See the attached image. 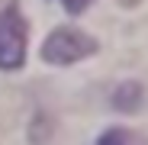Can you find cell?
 <instances>
[{
	"label": "cell",
	"instance_id": "6da1fadb",
	"mask_svg": "<svg viewBox=\"0 0 148 145\" xmlns=\"http://www.w3.org/2000/svg\"><path fill=\"white\" fill-rule=\"evenodd\" d=\"M93 52H97V42L74 26H61L42 42V58L48 65H74Z\"/></svg>",
	"mask_w": 148,
	"mask_h": 145
},
{
	"label": "cell",
	"instance_id": "3957f363",
	"mask_svg": "<svg viewBox=\"0 0 148 145\" xmlns=\"http://www.w3.org/2000/svg\"><path fill=\"white\" fill-rule=\"evenodd\" d=\"M113 107L122 110V113H132L142 107V87L138 84H119L113 90Z\"/></svg>",
	"mask_w": 148,
	"mask_h": 145
},
{
	"label": "cell",
	"instance_id": "8992f818",
	"mask_svg": "<svg viewBox=\"0 0 148 145\" xmlns=\"http://www.w3.org/2000/svg\"><path fill=\"white\" fill-rule=\"evenodd\" d=\"M119 3H122V7H135L138 0H119Z\"/></svg>",
	"mask_w": 148,
	"mask_h": 145
},
{
	"label": "cell",
	"instance_id": "277c9868",
	"mask_svg": "<svg viewBox=\"0 0 148 145\" xmlns=\"http://www.w3.org/2000/svg\"><path fill=\"white\" fill-rule=\"evenodd\" d=\"M97 145H132V135L129 132H122V129H110L100 135V142Z\"/></svg>",
	"mask_w": 148,
	"mask_h": 145
},
{
	"label": "cell",
	"instance_id": "7a4b0ae2",
	"mask_svg": "<svg viewBox=\"0 0 148 145\" xmlns=\"http://www.w3.org/2000/svg\"><path fill=\"white\" fill-rule=\"evenodd\" d=\"M26 61V19L16 7L0 13V68L16 71Z\"/></svg>",
	"mask_w": 148,
	"mask_h": 145
},
{
	"label": "cell",
	"instance_id": "5b68a950",
	"mask_svg": "<svg viewBox=\"0 0 148 145\" xmlns=\"http://www.w3.org/2000/svg\"><path fill=\"white\" fill-rule=\"evenodd\" d=\"M58 3H61L68 13H74V16H77V13H84V10L90 7V0H58Z\"/></svg>",
	"mask_w": 148,
	"mask_h": 145
}]
</instances>
